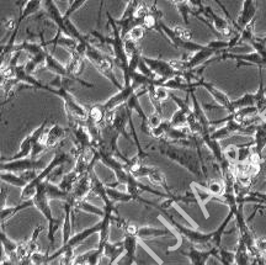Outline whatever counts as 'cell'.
Segmentation results:
<instances>
[{"label": "cell", "mask_w": 266, "mask_h": 265, "mask_svg": "<svg viewBox=\"0 0 266 265\" xmlns=\"http://www.w3.org/2000/svg\"><path fill=\"white\" fill-rule=\"evenodd\" d=\"M147 178L149 179V181H151L153 185H155V186H158V187H162L165 193H171L170 187H169L168 183H166L165 175H164V173L160 172L158 168L151 167Z\"/></svg>", "instance_id": "obj_21"}, {"label": "cell", "mask_w": 266, "mask_h": 265, "mask_svg": "<svg viewBox=\"0 0 266 265\" xmlns=\"http://www.w3.org/2000/svg\"><path fill=\"white\" fill-rule=\"evenodd\" d=\"M153 209L159 211L160 216L165 219L166 223L170 224V227L178 235H180L181 237L185 238L191 246L201 248V249H209L212 247V237H213V233H203L201 231L190 229V227H186L184 224H181L180 222H178L174 218V216L170 213V210H164L158 207V204H154Z\"/></svg>", "instance_id": "obj_2"}, {"label": "cell", "mask_w": 266, "mask_h": 265, "mask_svg": "<svg viewBox=\"0 0 266 265\" xmlns=\"http://www.w3.org/2000/svg\"><path fill=\"white\" fill-rule=\"evenodd\" d=\"M256 16V5L255 0H244L243 3L242 11H240L239 16L236 20L237 21V27L238 30H242L243 27H245L250 22L255 21Z\"/></svg>", "instance_id": "obj_13"}, {"label": "cell", "mask_w": 266, "mask_h": 265, "mask_svg": "<svg viewBox=\"0 0 266 265\" xmlns=\"http://www.w3.org/2000/svg\"><path fill=\"white\" fill-rule=\"evenodd\" d=\"M43 265H50V263H46V264H43Z\"/></svg>", "instance_id": "obj_37"}, {"label": "cell", "mask_w": 266, "mask_h": 265, "mask_svg": "<svg viewBox=\"0 0 266 265\" xmlns=\"http://www.w3.org/2000/svg\"><path fill=\"white\" fill-rule=\"evenodd\" d=\"M76 207H78V210H81V211H84V212H87V213H92V215L99 216V217H103L104 216V210L103 209H99L98 206L90 204V202L86 201V200L78 202V206Z\"/></svg>", "instance_id": "obj_26"}, {"label": "cell", "mask_w": 266, "mask_h": 265, "mask_svg": "<svg viewBox=\"0 0 266 265\" xmlns=\"http://www.w3.org/2000/svg\"><path fill=\"white\" fill-rule=\"evenodd\" d=\"M251 260H253V258H251L247 246L242 238L238 237L237 248L234 250V261L237 265H250Z\"/></svg>", "instance_id": "obj_19"}, {"label": "cell", "mask_w": 266, "mask_h": 265, "mask_svg": "<svg viewBox=\"0 0 266 265\" xmlns=\"http://www.w3.org/2000/svg\"><path fill=\"white\" fill-rule=\"evenodd\" d=\"M92 193V178H90V173L81 176L76 184L73 187V192L70 193V198L74 200L76 204L83 200H86L87 195Z\"/></svg>", "instance_id": "obj_14"}, {"label": "cell", "mask_w": 266, "mask_h": 265, "mask_svg": "<svg viewBox=\"0 0 266 265\" xmlns=\"http://www.w3.org/2000/svg\"><path fill=\"white\" fill-rule=\"evenodd\" d=\"M171 2H172V0H171Z\"/></svg>", "instance_id": "obj_39"}, {"label": "cell", "mask_w": 266, "mask_h": 265, "mask_svg": "<svg viewBox=\"0 0 266 265\" xmlns=\"http://www.w3.org/2000/svg\"><path fill=\"white\" fill-rule=\"evenodd\" d=\"M205 187L207 189V192L218 201L219 199L222 198L223 194H225V184H223V181L208 180L207 183H206Z\"/></svg>", "instance_id": "obj_25"}, {"label": "cell", "mask_w": 266, "mask_h": 265, "mask_svg": "<svg viewBox=\"0 0 266 265\" xmlns=\"http://www.w3.org/2000/svg\"><path fill=\"white\" fill-rule=\"evenodd\" d=\"M43 5L45 9H46V15L55 22V25L57 26V31H61L63 36L69 37V33H68L67 30V19L64 18L63 14L59 11L55 0H43ZM70 39H72V37H70Z\"/></svg>", "instance_id": "obj_9"}, {"label": "cell", "mask_w": 266, "mask_h": 265, "mask_svg": "<svg viewBox=\"0 0 266 265\" xmlns=\"http://www.w3.org/2000/svg\"><path fill=\"white\" fill-rule=\"evenodd\" d=\"M190 265H191V264H190Z\"/></svg>", "instance_id": "obj_40"}, {"label": "cell", "mask_w": 266, "mask_h": 265, "mask_svg": "<svg viewBox=\"0 0 266 265\" xmlns=\"http://www.w3.org/2000/svg\"><path fill=\"white\" fill-rule=\"evenodd\" d=\"M45 68L53 74H56L57 77H63V78H69V74L67 72L66 65L62 64L58 59H56V57H53L52 53H50L47 51L46 53V61H45ZM70 79V78H69ZM75 82V81H74Z\"/></svg>", "instance_id": "obj_18"}, {"label": "cell", "mask_w": 266, "mask_h": 265, "mask_svg": "<svg viewBox=\"0 0 266 265\" xmlns=\"http://www.w3.org/2000/svg\"><path fill=\"white\" fill-rule=\"evenodd\" d=\"M162 122H163V115L155 112V111L152 113L151 116H148V120H147V126H148L149 128V133H151V130L159 126Z\"/></svg>", "instance_id": "obj_31"}, {"label": "cell", "mask_w": 266, "mask_h": 265, "mask_svg": "<svg viewBox=\"0 0 266 265\" xmlns=\"http://www.w3.org/2000/svg\"><path fill=\"white\" fill-rule=\"evenodd\" d=\"M154 148L162 156L166 157L170 161L189 170L192 175H195L199 180H201L200 185H202V186H205V183L209 180L208 172L203 169L197 152H194L189 147L179 146V144H175L168 141V139L163 138L158 139V143L155 144Z\"/></svg>", "instance_id": "obj_1"}, {"label": "cell", "mask_w": 266, "mask_h": 265, "mask_svg": "<svg viewBox=\"0 0 266 265\" xmlns=\"http://www.w3.org/2000/svg\"><path fill=\"white\" fill-rule=\"evenodd\" d=\"M106 193L107 196L110 198V200L116 202H129L133 201L132 196L128 193L123 192V190L117 189V187H110L106 186Z\"/></svg>", "instance_id": "obj_24"}, {"label": "cell", "mask_w": 266, "mask_h": 265, "mask_svg": "<svg viewBox=\"0 0 266 265\" xmlns=\"http://www.w3.org/2000/svg\"><path fill=\"white\" fill-rule=\"evenodd\" d=\"M266 148V122L261 121L256 125L255 132L253 135V141H251V150L253 155L262 158Z\"/></svg>", "instance_id": "obj_15"}, {"label": "cell", "mask_w": 266, "mask_h": 265, "mask_svg": "<svg viewBox=\"0 0 266 265\" xmlns=\"http://www.w3.org/2000/svg\"><path fill=\"white\" fill-rule=\"evenodd\" d=\"M238 147V162L237 163H247L250 159L253 150H251V142L248 144H242Z\"/></svg>", "instance_id": "obj_27"}, {"label": "cell", "mask_w": 266, "mask_h": 265, "mask_svg": "<svg viewBox=\"0 0 266 265\" xmlns=\"http://www.w3.org/2000/svg\"><path fill=\"white\" fill-rule=\"evenodd\" d=\"M85 58L99 70V73L103 74L106 79H109L118 90L122 89L123 85L120 84V82L117 81V78L115 75L116 65L112 57L107 56L99 47L89 44L85 50Z\"/></svg>", "instance_id": "obj_4"}, {"label": "cell", "mask_w": 266, "mask_h": 265, "mask_svg": "<svg viewBox=\"0 0 266 265\" xmlns=\"http://www.w3.org/2000/svg\"><path fill=\"white\" fill-rule=\"evenodd\" d=\"M123 256L122 260L124 261L123 265H133L137 261V248L138 243H140V238L136 237V236L131 235H123Z\"/></svg>", "instance_id": "obj_12"}, {"label": "cell", "mask_w": 266, "mask_h": 265, "mask_svg": "<svg viewBox=\"0 0 266 265\" xmlns=\"http://www.w3.org/2000/svg\"><path fill=\"white\" fill-rule=\"evenodd\" d=\"M142 59L146 62V64L148 65L149 69L154 73V75L157 77L160 81V84L166 79L174 78V77L180 75V72H178L174 67L170 64V62L164 61L162 58H149V57L142 56Z\"/></svg>", "instance_id": "obj_6"}, {"label": "cell", "mask_w": 266, "mask_h": 265, "mask_svg": "<svg viewBox=\"0 0 266 265\" xmlns=\"http://www.w3.org/2000/svg\"><path fill=\"white\" fill-rule=\"evenodd\" d=\"M232 218H234V215H233V212H232V211L229 210L227 217L225 218V221H223L222 223H220V226L218 227V229L212 232V233H213V237H212V247H213V248L222 247V237H223V236H225L226 230H227L229 222L232 221Z\"/></svg>", "instance_id": "obj_22"}, {"label": "cell", "mask_w": 266, "mask_h": 265, "mask_svg": "<svg viewBox=\"0 0 266 265\" xmlns=\"http://www.w3.org/2000/svg\"><path fill=\"white\" fill-rule=\"evenodd\" d=\"M46 167L43 159H32V158H22L16 161H5L2 163V172H11V173H24L29 170H42Z\"/></svg>", "instance_id": "obj_5"}, {"label": "cell", "mask_w": 266, "mask_h": 265, "mask_svg": "<svg viewBox=\"0 0 266 265\" xmlns=\"http://www.w3.org/2000/svg\"><path fill=\"white\" fill-rule=\"evenodd\" d=\"M213 2H214V3H216V4H217V5H218V7L220 8V10H222V11H223V14H225V16H226V18H227V20H228V21H229V22H231V24H232V26H233L234 28H236V30H237V31H239V30H238V27H237V21H236V20H234L233 18H232L231 13H229V11H228V9H227V8H226V7H225V4H223V3H222V2H220V0H213ZM239 32H240V31H239Z\"/></svg>", "instance_id": "obj_33"}, {"label": "cell", "mask_w": 266, "mask_h": 265, "mask_svg": "<svg viewBox=\"0 0 266 265\" xmlns=\"http://www.w3.org/2000/svg\"><path fill=\"white\" fill-rule=\"evenodd\" d=\"M223 152H225V157L226 159H227L228 162H231L232 164H236L238 162V147L237 146H229L226 148V149H223Z\"/></svg>", "instance_id": "obj_32"}, {"label": "cell", "mask_w": 266, "mask_h": 265, "mask_svg": "<svg viewBox=\"0 0 266 265\" xmlns=\"http://www.w3.org/2000/svg\"><path fill=\"white\" fill-rule=\"evenodd\" d=\"M86 2L87 0H72L69 8H68L66 13H64V18L70 19V16H72L74 13H76L79 9H81V8L86 4Z\"/></svg>", "instance_id": "obj_29"}, {"label": "cell", "mask_w": 266, "mask_h": 265, "mask_svg": "<svg viewBox=\"0 0 266 265\" xmlns=\"http://www.w3.org/2000/svg\"><path fill=\"white\" fill-rule=\"evenodd\" d=\"M68 133H69V128L66 130L61 125L55 124L52 126L47 127L46 132L43 135V143L46 144L47 149L59 146L64 141V138L67 137Z\"/></svg>", "instance_id": "obj_11"}, {"label": "cell", "mask_w": 266, "mask_h": 265, "mask_svg": "<svg viewBox=\"0 0 266 265\" xmlns=\"http://www.w3.org/2000/svg\"><path fill=\"white\" fill-rule=\"evenodd\" d=\"M197 87L205 88V89L207 90L209 94H211V96L213 98V100L216 101V104L218 105L220 109L227 110L229 112V110H231L232 100L228 98L227 94L223 93L222 90L218 89V88L214 87L212 83L205 81V79H203V77H201L199 81H197Z\"/></svg>", "instance_id": "obj_10"}, {"label": "cell", "mask_w": 266, "mask_h": 265, "mask_svg": "<svg viewBox=\"0 0 266 265\" xmlns=\"http://www.w3.org/2000/svg\"><path fill=\"white\" fill-rule=\"evenodd\" d=\"M260 118H261L262 121H265V122H266V109H265L264 111H262L261 113H260Z\"/></svg>", "instance_id": "obj_35"}, {"label": "cell", "mask_w": 266, "mask_h": 265, "mask_svg": "<svg viewBox=\"0 0 266 265\" xmlns=\"http://www.w3.org/2000/svg\"><path fill=\"white\" fill-rule=\"evenodd\" d=\"M46 194L50 200H61V201H66L70 195V194L63 192L58 185L51 183L50 180H46Z\"/></svg>", "instance_id": "obj_23"}, {"label": "cell", "mask_w": 266, "mask_h": 265, "mask_svg": "<svg viewBox=\"0 0 266 265\" xmlns=\"http://www.w3.org/2000/svg\"><path fill=\"white\" fill-rule=\"evenodd\" d=\"M257 40H259V41L261 42V44L264 45V46H266V36L264 37V39H257Z\"/></svg>", "instance_id": "obj_36"}, {"label": "cell", "mask_w": 266, "mask_h": 265, "mask_svg": "<svg viewBox=\"0 0 266 265\" xmlns=\"http://www.w3.org/2000/svg\"><path fill=\"white\" fill-rule=\"evenodd\" d=\"M42 4H43V0H26V3H24V5L21 7V10H20V16L16 20V27L20 28L24 20L30 18L31 15H35L41 9Z\"/></svg>", "instance_id": "obj_17"}, {"label": "cell", "mask_w": 266, "mask_h": 265, "mask_svg": "<svg viewBox=\"0 0 266 265\" xmlns=\"http://www.w3.org/2000/svg\"><path fill=\"white\" fill-rule=\"evenodd\" d=\"M144 33H146V28H144L142 25H140V26L133 27L132 30L128 32V35H127L126 39H131L133 40V41L138 42L140 40L143 39Z\"/></svg>", "instance_id": "obj_30"}, {"label": "cell", "mask_w": 266, "mask_h": 265, "mask_svg": "<svg viewBox=\"0 0 266 265\" xmlns=\"http://www.w3.org/2000/svg\"><path fill=\"white\" fill-rule=\"evenodd\" d=\"M169 235H171V232L169 230L157 229V227H151V226L140 227L137 232V237L140 238V241H142V239L144 241V239L164 237V236H169Z\"/></svg>", "instance_id": "obj_20"}, {"label": "cell", "mask_w": 266, "mask_h": 265, "mask_svg": "<svg viewBox=\"0 0 266 265\" xmlns=\"http://www.w3.org/2000/svg\"><path fill=\"white\" fill-rule=\"evenodd\" d=\"M265 195H266V193H265Z\"/></svg>", "instance_id": "obj_38"}, {"label": "cell", "mask_w": 266, "mask_h": 265, "mask_svg": "<svg viewBox=\"0 0 266 265\" xmlns=\"http://www.w3.org/2000/svg\"><path fill=\"white\" fill-rule=\"evenodd\" d=\"M217 248H209V249H201V248L191 246L188 250H180V254H183L189 260L191 265H207L209 258L216 255Z\"/></svg>", "instance_id": "obj_8"}, {"label": "cell", "mask_w": 266, "mask_h": 265, "mask_svg": "<svg viewBox=\"0 0 266 265\" xmlns=\"http://www.w3.org/2000/svg\"><path fill=\"white\" fill-rule=\"evenodd\" d=\"M103 252H104V258L109 259L110 265H114L124 253L122 241L114 242V243H111V242L109 241L103 247Z\"/></svg>", "instance_id": "obj_16"}, {"label": "cell", "mask_w": 266, "mask_h": 265, "mask_svg": "<svg viewBox=\"0 0 266 265\" xmlns=\"http://www.w3.org/2000/svg\"><path fill=\"white\" fill-rule=\"evenodd\" d=\"M174 5L176 7L178 11L180 13L181 18H183L184 22H185V25H189V22H190V20H189V16L192 15V8H191V5L188 3V0H186V2H183V3H178V4H174Z\"/></svg>", "instance_id": "obj_28"}, {"label": "cell", "mask_w": 266, "mask_h": 265, "mask_svg": "<svg viewBox=\"0 0 266 265\" xmlns=\"http://www.w3.org/2000/svg\"><path fill=\"white\" fill-rule=\"evenodd\" d=\"M255 248L260 255H266V237H259L255 239Z\"/></svg>", "instance_id": "obj_34"}, {"label": "cell", "mask_w": 266, "mask_h": 265, "mask_svg": "<svg viewBox=\"0 0 266 265\" xmlns=\"http://www.w3.org/2000/svg\"><path fill=\"white\" fill-rule=\"evenodd\" d=\"M138 89H141V88L137 87L136 84H133V83L131 85H123L122 89L118 90L115 95H112L109 100L105 102L104 104L105 110L114 111L117 109V107L122 106V105H124L127 101H128V99L131 98L133 94L137 92Z\"/></svg>", "instance_id": "obj_7"}, {"label": "cell", "mask_w": 266, "mask_h": 265, "mask_svg": "<svg viewBox=\"0 0 266 265\" xmlns=\"http://www.w3.org/2000/svg\"><path fill=\"white\" fill-rule=\"evenodd\" d=\"M72 155L67 152H57L56 156L51 159V162L48 163L46 167L43 168L42 170H39V173L36 175L35 179L30 181L26 186H24L21 189V200L22 201H27V200H32V198L35 196L36 190H37V186L43 181H46L50 179V176L52 175V173L57 169L58 167H62V165L69 163L70 159H72Z\"/></svg>", "instance_id": "obj_3"}]
</instances>
